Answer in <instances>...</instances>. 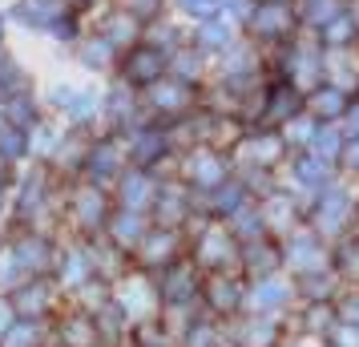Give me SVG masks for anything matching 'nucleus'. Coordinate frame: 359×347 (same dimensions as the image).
<instances>
[]
</instances>
